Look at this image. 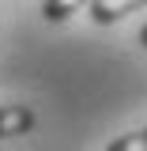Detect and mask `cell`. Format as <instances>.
Returning a JSON list of instances; mask_svg holds the SVG:
<instances>
[{
  "label": "cell",
  "instance_id": "6da1fadb",
  "mask_svg": "<svg viewBox=\"0 0 147 151\" xmlns=\"http://www.w3.org/2000/svg\"><path fill=\"white\" fill-rule=\"evenodd\" d=\"M147 0H91V19L98 27H110L117 19L132 15V12H140Z\"/></svg>",
  "mask_w": 147,
  "mask_h": 151
},
{
  "label": "cell",
  "instance_id": "7a4b0ae2",
  "mask_svg": "<svg viewBox=\"0 0 147 151\" xmlns=\"http://www.w3.org/2000/svg\"><path fill=\"white\" fill-rule=\"evenodd\" d=\"M34 129V113L27 106H0V140L8 136H23Z\"/></svg>",
  "mask_w": 147,
  "mask_h": 151
},
{
  "label": "cell",
  "instance_id": "3957f363",
  "mask_svg": "<svg viewBox=\"0 0 147 151\" xmlns=\"http://www.w3.org/2000/svg\"><path fill=\"white\" fill-rule=\"evenodd\" d=\"M83 4H91V0H42V15L49 19V23H64V19L79 12Z\"/></svg>",
  "mask_w": 147,
  "mask_h": 151
},
{
  "label": "cell",
  "instance_id": "277c9868",
  "mask_svg": "<svg viewBox=\"0 0 147 151\" xmlns=\"http://www.w3.org/2000/svg\"><path fill=\"white\" fill-rule=\"evenodd\" d=\"M106 151H147V129L140 132H128V136H117Z\"/></svg>",
  "mask_w": 147,
  "mask_h": 151
},
{
  "label": "cell",
  "instance_id": "5b68a950",
  "mask_svg": "<svg viewBox=\"0 0 147 151\" xmlns=\"http://www.w3.org/2000/svg\"><path fill=\"white\" fill-rule=\"evenodd\" d=\"M140 42H143V45H147V23H143V30H140Z\"/></svg>",
  "mask_w": 147,
  "mask_h": 151
}]
</instances>
